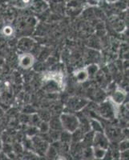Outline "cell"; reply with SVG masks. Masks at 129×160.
I'll return each mask as SVG.
<instances>
[{"mask_svg":"<svg viewBox=\"0 0 129 160\" xmlns=\"http://www.w3.org/2000/svg\"><path fill=\"white\" fill-rule=\"evenodd\" d=\"M95 1H98V0H95Z\"/></svg>","mask_w":129,"mask_h":160,"instance_id":"cell-18","label":"cell"},{"mask_svg":"<svg viewBox=\"0 0 129 160\" xmlns=\"http://www.w3.org/2000/svg\"><path fill=\"white\" fill-rule=\"evenodd\" d=\"M113 106H115L113 103H104L101 105L100 109L101 115H103L104 118H111L113 115H115V109Z\"/></svg>","mask_w":129,"mask_h":160,"instance_id":"cell-5","label":"cell"},{"mask_svg":"<svg viewBox=\"0 0 129 160\" xmlns=\"http://www.w3.org/2000/svg\"><path fill=\"white\" fill-rule=\"evenodd\" d=\"M59 138L64 143L66 142H69L71 140V133L67 132V131H64V133H61L59 135Z\"/></svg>","mask_w":129,"mask_h":160,"instance_id":"cell-10","label":"cell"},{"mask_svg":"<svg viewBox=\"0 0 129 160\" xmlns=\"http://www.w3.org/2000/svg\"><path fill=\"white\" fill-rule=\"evenodd\" d=\"M55 158H56V160H67V158L64 156H58Z\"/></svg>","mask_w":129,"mask_h":160,"instance_id":"cell-16","label":"cell"},{"mask_svg":"<svg viewBox=\"0 0 129 160\" xmlns=\"http://www.w3.org/2000/svg\"><path fill=\"white\" fill-rule=\"evenodd\" d=\"M120 151H127V149H128V144H127V141H123V142H120Z\"/></svg>","mask_w":129,"mask_h":160,"instance_id":"cell-14","label":"cell"},{"mask_svg":"<svg viewBox=\"0 0 129 160\" xmlns=\"http://www.w3.org/2000/svg\"><path fill=\"white\" fill-rule=\"evenodd\" d=\"M75 78L79 82H85L86 80L89 78V75H88V73L86 69L80 70V71H77L75 74Z\"/></svg>","mask_w":129,"mask_h":160,"instance_id":"cell-7","label":"cell"},{"mask_svg":"<svg viewBox=\"0 0 129 160\" xmlns=\"http://www.w3.org/2000/svg\"><path fill=\"white\" fill-rule=\"evenodd\" d=\"M22 1L23 3H24L25 5H28V4H29L30 2H31V0H21Z\"/></svg>","mask_w":129,"mask_h":160,"instance_id":"cell-15","label":"cell"},{"mask_svg":"<svg viewBox=\"0 0 129 160\" xmlns=\"http://www.w3.org/2000/svg\"><path fill=\"white\" fill-rule=\"evenodd\" d=\"M86 70H87V73H88V75L90 76V75H94V74L97 72V71H98V66L95 65V64H91L88 68H86Z\"/></svg>","mask_w":129,"mask_h":160,"instance_id":"cell-12","label":"cell"},{"mask_svg":"<svg viewBox=\"0 0 129 160\" xmlns=\"http://www.w3.org/2000/svg\"><path fill=\"white\" fill-rule=\"evenodd\" d=\"M39 130L41 132L43 133H47V131L50 130V126L49 123H47L46 121L44 122H41L39 124Z\"/></svg>","mask_w":129,"mask_h":160,"instance_id":"cell-11","label":"cell"},{"mask_svg":"<svg viewBox=\"0 0 129 160\" xmlns=\"http://www.w3.org/2000/svg\"><path fill=\"white\" fill-rule=\"evenodd\" d=\"M125 98V91L120 89V88H117V89L115 91L112 96H111V101H112V103L114 104L116 107H119V106H120L123 102H124Z\"/></svg>","mask_w":129,"mask_h":160,"instance_id":"cell-4","label":"cell"},{"mask_svg":"<svg viewBox=\"0 0 129 160\" xmlns=\"http://www.w3.org/2000/svg\"><path fill=\"white\" fill-rule=\"evenodd\" d=\"M3 149V142L2 140H1V138H0V151Z\"/></svg>","mask_w":129,"mask_h":160,"instance_id":"cell-17","label":"cell"},{"mask_svg":"<svg viewBox=\"0 0 129 160\" xmlns=\"http://www.w3.org/2000/svg\"><path fill=\"white\" fill-rule=\"evenodd\" d=\"M92 143L96 148L107 150L109 147V139L103 132H95Z\"/></svg>","mask_w":129,"mask_h":160,"instance_id":"cell-2","label":"cell"},{"mask_svg":"<svg viewBox=\"0 0 129 160\" xmlns=\"http://www.w3.org/2000/svg\"><path fill=\"white\" fill-rule=\"evenodd\" d=\"M35 62V58L31 54L29 53H25L23 55H19L18 57V64L21 68L23 69H29L34 65Z\"/></svg>","mask_w":129,"mask_h":160,"instance_id":"cell-3","label":"cell"},{"mask_svg":"<svg viewBox=\"0 0 129 160\" xmlns=\"http://www.w3.org/2000/svg\"><path fill=\"white\" fill-rule=\"evenodd\" d=\"M93 150V156L94 158H96V159H103L106 154V151L107 150L102 149V148H96V147H94L92 148Z\"/></svg>","mask_w":129,"mask_h":160,"instance_id":"cell-8","label":"cell"},{"mask_svg":"<svg viewBox=\"0 0 129 160\" xmlns=\"http://www.w3.org/2000/svg\"><path fill=\"white\" fill-rule=\"evenodd\" d=\"M13 32H14V30L11 26H6L3 28V34L6 36H11L12 35Z\"/></svg>","mask_w":129,"mask_h":160,"instance_id":"cell-13","label":"cell"},{"mask_svg":"<svg viewBox=\"0 0 129 160\" xmlns=\"http://www.w3.org/2000/svg\"><path fill=\"white\" fill-rule=\"evenodd\" d=\"M19 47L20 49L23 51H28V50L31 49V48L33 47V41L28 38H23L20 40Z\"/></svg>","mask_w":129,"mask_h":160,"instance_id":"cell-6","label":"cell"},{"mask_svg":"<svg viewBox=\"0 0 129 160\" xmlns=\"http://www.w3.org/2000/svg\"><path fill=\"white\" fill-rule=\"evenodd\" d=\"M59 120L63 129L65 131L71 133V134L74 132L75 131H76L78 128H80V120L73 114L64 113L60 116Z\"/></svg>","mask_w":129,"mask_h":160,"instance_id":"cell-1","label":"cell"},{"mask_svg":"<svg viewBox=\"0 0 129 160\" xmlns=\"http://www.w3.org/2000/svg\"><path fill=\"white\" fill-rule=\"evenodd\" d=\"M89 122L91 129L94 130V132H102V131H103L102 125L99 121H97V120L95 119H91Z\"/></svg>","mask_w":129,"mask_h":160,"instance_id":"cell-9","label":"cell"}]
</instances>
